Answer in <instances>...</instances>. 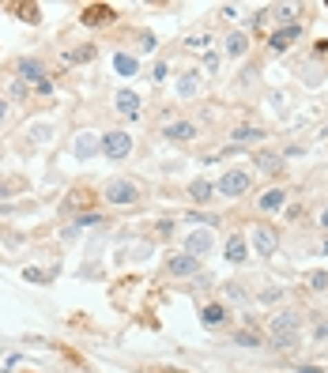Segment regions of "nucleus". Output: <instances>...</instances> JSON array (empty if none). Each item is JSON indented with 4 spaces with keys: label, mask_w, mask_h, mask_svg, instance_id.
<instances>
[{
    "label": "nucleus",
    "mask_w": 328,
    "mask_h": 373,
    "mask_svg": "<svg viewBox=\"0 0 328 373\" xmlns=\"http://www.w3.org/2000/svg\"><path fill=\"white\" fill-rule=\"evenodd\" d=\"M129 151H132V136H129V132L114 129V132H106V136H102V155H106L110 162L129 158Z\"/></svg>",
    "instance_id": "3"
},
{
    "label": "nucleus",
    "mask_w": 328,
    "mask_h": 373,
    "mask_svg": "<svg viewBox=\"0 0 328 373\" xmlns=\"http://www.w3.org/2000/svg\"><path fill=\"white\" fill-rule=\"evenodd\" d=\"M268 132L257 129V125H242V129H234V144H257V140H264Z\"/></svg>",
    "instance_id": "17"
},
{
    "label": "nucleus",
    "mask_w": 328,
    "mask_h": 373,
    "mask_svg": "<svg viewBox=\"0 0 328 373\" xmlns=\"http://www.w3.org/2000/svg\"><path fill=\"white\" fill-rule=\"evenodd\" d=\"M276 19L287 23V27H294V12H291V8H276Z\"/></svg>",
    "instance_id": "27"
},
{
    "label": "nucleus",
    "mask_w": 328,
    "mask_h": 373,
    "mask_svg": "<svg viewBox=\"0 0 328 373\" xmlns=\"http://www.w3.org/2000/svg\"><path fill=\"white\" fill-rule=\"evenodd\" d=\"M314 336H317V339H328V321L317 324V332H314Z\"/></svg>",
    "instance_id": "34"
},
{
    "label": "nucleus",
    "mask_w": 328,
    "mask_h": 373,
    "mask_svg": "<svg viewBox=\"0 0 328 373\" xmlns=\"http://www.w3.org/2000/svg\"><path fill=\"white\" fill-rule=\"evenodd\" d=\"M27 279H34V283H45L50 275H45V272H38V268H27Z\"/></svg>",
    "instance_id": "30"
},
{
    "label": "nucleus",
    "mask_w": 328,
    "mask_h": 373,
    "mask_svg": "<svg viewBox=\"0 0 328 373\" xmlns=\"http://www.w3.org/2000/svg\"><path fill=\"white\" fill-rule=\"evenodd\" d=\"M185 45H189V50H207V45H212V34H193Z\"/></svg>",
    "instance_id": "26"
},
{
    "label": "nucleus",
    "mask_w": 328,
    "mask_h": 373,
    "mask_svg": "<svg viewBox=\"0 0 328 373\" xmlns=\"http://www.w3.org/2000/svg\"><path fill=\"white\" fill-rule=\"evenodd\" d=\"M200 321H204V328H219V324L227 321V306H219V301H212V306H204V313H200Z\"/></svg>",
    "instance_id": "12"
},
{
    "label": "nucleus",
    "mask_w": 328,
    "mask_h": 373,
    "mask_svg": "<svg viewBox=\"0 0 328 373\" xmlns=\"http://www.w3.org/2000/svg\"><path fill=\"white\" fill-rule=\"evenodd\" d=\"M223 249H227V260H230V264H242V260L249 257V249H245V237H242V234H230Z\"/></svg>",
    "instance_id": "11"
},
{
    "label": "nucleus",
    "mask_w": 328,
    "mask_h": 373,
    "mask_svg": "<svg viewBox=\"0 0 328 373\" xmlns=\"http://www.w3.org/2000/svg\"><path fill=\"white\" fill-rule=\"evenodd\" d=\"M204 68H207V72H215V68H219V57H215V53H207V57H204Z\"/></svg>",
    "instance_id": "31"
},
{
    "label": "nucleus",
    "mask_w": 328,
    "mask_h": 373,
    "mask_svg": "<svg viewBox=\"0 0 328 373\" xmlns=\"http://www.w3.org/2000/svg\"><path fill=\"white\" fill-rule=\"evenodd\" d=\"M106 196L110 204H114V208H132L136 200H140V185H136V181H129V178H114L106 185Z\"/></svg>",
    "instance_id": "2"
},
{
    "label": "nucleus",
    "mask_w": 328,
    "mask_h": 373,
    "mask_svg": "<svg viewBox=\"0 0 328 373\" xmlns=\"http://www.w3.org/2000/svg\"><path fill=\"white\" fill-rule=\"evenodd\" d=\"M196 91H200V72H185V76H181V83H178V94H181V98H193Z\"/></svg>",
    "instance_id": "21"
},
{
    "label": "nucleus",
    "mask_w": 328,
    "mask_h": 373,
    "mask_svg": "<svg viewBox=\"0 0 328 373\" xmlns=\"http://www.w3.org/2000/svg\"><path fill=\"white\" fill-rule=\"evenodd\" d=\"M298 336H302V317L298 313H279L271 317L268 324V347L271 351H291V347H298Z\"/></svg>",
    "instance_id": "1"
},
{
    "label": "nucleus",
    "mask_w": 328,
    "mask_h": 373,
    "mask_svg": "<svg viewBox=\"0 0 328 373\" xmlns=\"http://www.w3.org/2000/svg\"><path fill=\"white\" fill-rule=\"evenodd\" d=\"M4 117H8V102L0 98V121H4Z\"/></svg>",
    "instance_id": "35"
},
{
    "label": "nucleus",
    "mask_w": 328,
    "mask_h": 373,
    "mask_svg": "<svg viewBox=\"0 0 328 373\" xmlns=\"http://www.w3.org/2000/svg\"><path fill=\"white\" fill-rule=\"evenodd\" d=\"M298 373H321L317 366H298Z\"/></svg>",
    "instance_id": "36"
},
{
    "label": "nucleus",
    "mask_w": 328,
    "mask_h": 373,
    "mask_svg": "<svg viewBox=\"0 0 328 373\" xmlns=\"http://www.w3.org/2000/svg\"><path fill=\"white\" fill-rule=\"evenodd\" d=\"M114 68H117L121 76H136V68H140V65H136V57H129V53H117V57H114Z\"/></svg>",
    "instance_id": "22"
},
{
    "label": "nucleus",
    "mask_w": 328,
    "mask_h": 373,
    "mask_svg": "<svg viewBox=\"0 0 328 373\" xmlns=\"http://www.w3.org/2000/svg\"><path fill=\"white\" fill-rule=\"evenodd\" d=\"M215 193H219V189H215L207 178H196L193 185H189V200H193V204H207V200H215Z\"/></svg>",
    "instance_id": "10"
},
{
    "label": "nucleus",
    "mask_w": 328,
    "mask_h": 373,
    "mask_svg": "<svg viewBox=\"0 0 328 373\" xmlns=\"http://www.w3.org/2000/svg\"><path fill=\"white\" fill-rule=\"evenodd\" d=\"M212 245H215V237H212V230H193V234L185 237V253L189 257H207L212 253Z\"/></svg>",
    "instance_id": "6"
},
{
    "label": "nucleus",
    "mask_w": 328,
    "mask_h": 373,
    "mask_svg": "<svg viewBox=\"0 0 328 373\" xmlns=\"http://www.w3.org/2000/svg\"><path fill=\"white\" fill-rule=\"evenodd\" d=\"M253 245H257L260 257H271V253H276V245H279V234L271 226H253Z\"/></svg>",
    "instance_id": "8"
},
{
    "label": "nucleus",
    "mask_w": 328,
    "mask_h": 373,
    "mask_svg": "<svg viewBox=\"0 0 328 373\" xmlns=\"http://www.w3.org/2000/svg\"><path fill=\"white\" fill-rule=\"evenodd\" d=\"M117 109H121L125 117H140V98H136L132 91H117Z\"/></svg>",
    "instance_id": "16"
},
{
    "label": "nucleus",
    "mask_w": 328,
    "mask_h": 373,
    "mask_svg": "<svg viewBox=\"0 0 328 373\" xmlns=\"http://www.w3.org/2000/svg\"><path fill=\"white\" fill-rule=\"evenodd\" d=\"M257 166H260L264 173H283V155H276V151H260Z\"/></svg>",
    "instance_id": "14"
},
{
    "label": "nucleus",
    "mask_w": 328,
    "mask_h": 373,
    "mask_svg": "<svg viewBox=\"0 0 328 373\" xmlns=\"http://www.w3.org/2000/svg\"><path fill=\"white\" fill-rule=\"evenodd\" d=\"M298 38H302V27L294 23V27H283V30H276V34L268 38V45H271L276 53H283V50H291V45L298 42Z\"/></svg>",
    "instance_id": "9"
},
{
    "label": "nucleus",
    "mask_w": 328,
    "mask_h": 373,
    "mask_svg": "<svg viewBox=\"0 0 328 373\" xmlns=\"http://www.w3.org/2000/svg\"><path fill=\"white\" fill-rule=\"evenodd\" d=\"M72 151H76V158H94L102 151V136H99V132H79Z\"/></svg>",
    "instance_id": "7"
},
{
    "label": "nucleus",
    "mask_w": 328,
    "mask_h": 373,
    "mask_svg": "<svg viewBox=\"0 0 328 373\" xmlns=\"http://www.w3.org/2000/svg\"><path fill=\"white\" fill-rule=\"evenodd\" d=\"M110 19H114V8H110V4L83 8V23H110Z\"/></svg>",
    "instance_id": "15"
},
{
    "label": "nucleus",
    "mask_w": 328,
    "mask_h": 373,
    "mask_svg": "<svg viewBox=\"0 0 328 373\" xmlns=\"http://www.w3.org/2000/svg\"><path fill=\"white\" fill-rule=\"evenodd\" d=\"M227 298H230V301H242V298H245V290L238 287V283H230V287H227Z\"/></svg>",
    "instance_id": "28"
},
{
    "label": "nucleus",
    "mask_w": 328,
    "mask_h": 373,
    "mask_svg": "<svg viewBox=\"0 0 328 373\" xmlns=\"http://www.w3.org/2000/svg\"><path fill=\"white\" fill-rule=\"evenodd\" d=\"M257 204H260V211H268V215H271V211H279L287 204V193H283V189H268Z\"/></svg>",
    "instance_id": "13"
},
{
    "label": "nucleus",
    "mask_w": 328,
    "mask_h": 373,
    "mask_svg": "<svg viewBox=\"0 0 328 373\" xmlns=\"http://www.w3.org/2000/svg\"><path fill=\"white\" fill-rule=\"evenodd\" d=\"M245 50H249V34H242V30H234V34L227 38V57H242Z\"/></svg>",
    "instance_id": "19"
},
{
    "label": "nucleus",
    "mask_w": 328,
    "mask_h": 373,
    "mask_svg": "<svg viewBox=\"0 0 328 373\" xmlns=\"http://www.w3.org/2000/svg\"><path fill=\"white\" fill-rule=\"evenodd\" d=\"M321 226H325V230H328V208H325V211H321Z\"/></svg>",
    "instance_id": "37"
},
{
    "label": "nucleus",
    "mask_w": 328,
    "mask_h": 373,
    "mask_svg": "<svg viewBox=\"0 0 328 373\" xmlns=\"http://www.w3.org/2000/svg\"><path fill=\"white\" fill-rule=\"evenodd\" d=\"M94 45H83V50H76V53H65V65H76V61H94Z\"/></svg>",
    "instance_id": "23"
},
{
    "label": "nucleus",
    "mask_w": 328,
    "mask_h": 373,
    "mask_svg": "<svg viewBox=\"0 0 328 373\" xmlns=\"http://www.w3.org/2000/svg\"><path fill=\"white\" fill-rule=\"evenodd\" d=\"M309 287H314V290H328V272H309Z\"/></svg>",
    "instance_id": "25"
},
{
    "label": "nucleus",
    "mask_w": 328,
    "mask_h": 373,
    "mask_svg": "<svg viewBox=\"0 0 328 373\" xmlns=\"http://www.w3.org/2000/svg\"><path fill=\"white\" fill-rule=\"evenodd\" d=\"M166 76H170V68H166V65H155V72H151V79H155V83H163Z\"/></svg>",
    "instance_id": "29"
},
{
    "label": "nucleus",
    "mask_w": 328,
    "mask_h": 373,
    "mask_svg": "<svg viewBox=\"0 0 328 373\" xmlns=\"http://www.w3.org/2000/svg\"><path fill=\"white\" fill-rule=\"evenodd\" d=\"M19 72H23V79H34V83H42V79H45V68L38 65L34 57H30V61L23 57V61H19Z\"/></svg>",
    "instance_id": "20"
},
{
    "label": "nucleus",
    "mask_w": 328,
    "mask_h": 373,
    "mask_svg": "<svg viewBox=\"0 0 328 373\" xmlns=\"http://www.w3.org/2000/svg\"><path fill=\"white\" fill-rule=\"evenodd\" d=\"M87 223H102V215H94V211H91V215H79L76 226H87Z\"/></svg>",
    "instance_id": "33"
},
{
    "label": "nucleus",
    "mask_w": 328,
    "mask_h": 373,
    "mask_svg": "<svg viewBox=\"0 0 328 373\" xmlns=\"http://www.w3.org/2000/svg\"><path fill=\"white\" fill-rule=\"evenodd\" d=\"M234 343L238 347H260V336H257V332H238Z\"/></svg>",
    "instance_id": "24"
},
{
    "label": "nucleus",
    "mask_w": 328,
    "mask_h": 373,
    "mask_svg": "<svg viewBox=\"0 0 328 373\" xmlns=\"http://www.w3.org/2000/svg\"><path fill=\"white\" fill-rule=\"evenodd\" d=\"M166 136H170V140H193L196 125L193 121H174V125H166Z\"/></svg>",
    "instance_id": "18"
},
{
    "label": "nucleus",
    "mask_w": 328,
    "mask_h": 373,
    "mask_svg": "<svg viewBox=\"0 0 328 373\" xmlns=\"http://www.w3.org/2000/svg\"><path fill=\"white\" fill-rule=\"evenodd\" d=\"M166 272L178 275V279H196V275H200V260L189 257V253H178V257L166 260Z\"/></svg>",
    "instance_id": "5"
},
{
    "label": "nucleus",
    "mask_w": 328,
    "mask_h": 373,
    "mask_svg": "<svg viewBox=\"0 0 328 373\" xmlns=\"http://www.w3.org/2000/svg\"><path fill=\"white\" fill-rule=\"evenodd\" d=\"M215 189H219L223 196H242V193H249V173L245 170H227Z\"/></svg>",
    "instance_id": "4"
},
{
    "label": "nucleus",
    "mask_w": 328,
    "mask_h": 373,
    "mask_svg": "<svg viewBox=\"0 0 328 373\" xmlns=\"http://www.w3.org/2000/svg\"><path fill=\"white\" fill-rule=\"evenodd\" d=\"M279 295H283V290H264V295H260V301L268 306V301H279Z\"/></svg>",
    "instance_id": "32"
}]
</instances>
